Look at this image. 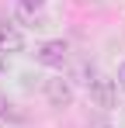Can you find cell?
Wrapping results in <instances>:
<instances>
[{"label":"cell","instance_id":"obj_5","mask_svg":"<svg viewBox=\"0 0 125 128\" xmlns=\"http://www.w3.org/2000/svg\"><path fill=\"white\" fill-rule=\"evenodd\" d=\"M14 18H18L21 24H28V28H45L42 10H31V7H24V4H18V7H14Z\"/></svg>","mask_w":125,"mask_h":128},{"label":"cell","instance_id":"obj_1","mask_svg":"<svg viewBox=\"0 0 125 128\" xmlns=\"http://www.w3.org/2000/svg\"><path fill=\"white\" fill-rule=\"evenodd\" d=\"M35 59L42 66H49V69H62V66L70 62V42H62V38H49V42H42L35 48Z\"/></svg>","mask_w":125,"mask_h":128},{"label":"cell","instance_id":"obj_9","mask_svg":"<svg viewBox=\"0 0 125 128\" xmlns=\"http://www.w3.org/2000/svg\"><path fill=\"white\" fill-rule=\"evenodd\" d=\"M115 83H118V90H125V62L118 66V76H115Z\"/></svg>","mask_w":125,"mask_h":128},{"label":"cell","instance_id":"obj_8","mask_svg":"<svg viewBox=\"0 0 125 128\" xmlns=\"http://www.w3.org/2000/svg\"><path fill=\"white\" fill-rule=\"evenodd\" d=\"M18 4H24V7H31V10H42V7H45V0H18Z\"/></svg>","mask_w":125,"mask_h":128},{"label":"cell","instance_id":"obj_2","mask_svg":"<svg viewBox=\"0 0 125 128\" xmlns=\"http://www.w3.org/2000/svg\"><path fill=\"white\" fill-rule=\"evenodd\" d=\"M42 94H45V100H49V107H70L73 104V83L66 80V76H52V80H45V86H42Z\"/></svg>","mask_w":125,"mask_h":128},{"label":"cell","instance_id":"obj_6","mask_svg":"<svg viewBox=\"0 0 125 128\" xmlns=\"http://www.w3.org/2000/svg\"><path fill=\"white\" fill-rule=\"evenodd\" d=\"M97 76H101V73H97V69H94V66H90V62H77V69H73V76H70V83L77 80V83H83V86H90V83H94V80H97Z\"/></svg>","mask_w":125,"mask_h":128},{"label":"cell","instance_id":"obj_3","mask_svg":"<svg viewBox=\"0 0 125 128\" xmlns=\"http://www.w3.org/2000/svg\"><path fill=\"white\" fill-rule=\"evenodd\" d=\"M87 94H90L94 107H101V111H111V107L118 104V83L111 76H97L94 83L87 86Z\"/></svg>","mask_w":125,"mask_h":128},{"label":"cell","instance_id":"obj_7","mask_svg":"<svg viewBox=\"0 0 125 128\" xmlns=\"http://www.w3.org/2000/svg\"><path fill=\"white\" fill-rule=\"evenodd\" d=\"M0 121H24V114H21L7 97H0Z\"/></svg>","mask_w":125,"mask_h":128},{"label":"cell","instance_id":"obj_4","mask_svg":"<svg viewBox=\"0 0 125 128\" xmlns=\"http://www.w3.org/2000/svg\"><path fill=\"white\" fill-rule=\"evenodd\" d=\"M24 52V35L18 31V24L0 21V56H18Z\"/></svg>","mask_w":125,"mask_h":128},{"label":"cell","instance_id":"obj_10","mask_svg":"<svg viewBox=\"0 0 125 128\" xmlns=\"http://www.w3.org/2000/svg\"><path fill=\"white\" fill-rule=\"evenodd\" d=\"M94 128H111V125H104V121H101V125H94Z\"/></svg>","mask_w":125,"mask_h":128}]
</instances>
